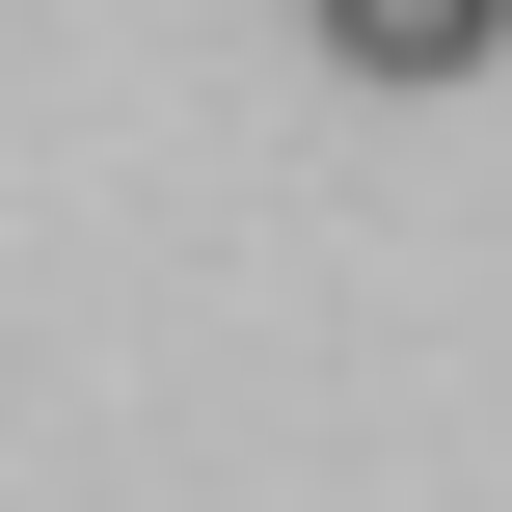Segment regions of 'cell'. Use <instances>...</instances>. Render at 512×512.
<instances>
[{
  "mask_svg": "<svg viewBox=\"0 0 512 512\" xmlns=\"http://www.w3.org/2000/svg\"><path fill=\"white\" fill-rule=\"evenodd\" d=\"M324 54H351V81H486L512 0H324Z\"/></svg>",
  "mask_w": 512,
  "mask_h": 512,
  "instance_id": "1",
  "label": "cell"
}]
</instances>
